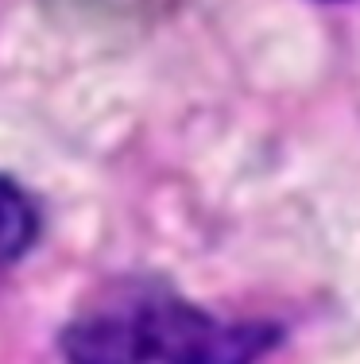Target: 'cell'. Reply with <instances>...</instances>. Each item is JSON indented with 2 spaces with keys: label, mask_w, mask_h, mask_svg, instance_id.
I'll use <instances>...</instances> for the list:
<instances>
[{
  "label": "cell",
  "mask_w": 360,
  "mask_h": 364,
  "mask_svg": "<svg viewBox=\"0 0 360 364\" xmlns=\"http://www.w3.org/2000/svg\"><path fill=\"white\" fill-rule=\"evenodd\" d=\"M268 322H229L159 283H124L70 318L66 364H260L276 349Z\"/></svg>",
  "instance_id": "obj_1"
},
{
  "label": "cell",
  "mask_w": 360,
  "mask_h": 364,
  "mask_svg": "<svg viewBox=\"0 0 360 364\" xmlns=\"http://www.w3.org/2000/svg\"><path fill=\"white\" fill-rule=\"evenodd\" d=\"M39 237V210L12 178L0 175V275L12 272Z\"/></svg>",
  "instance_id": "obj_2"
}]
</instances>
